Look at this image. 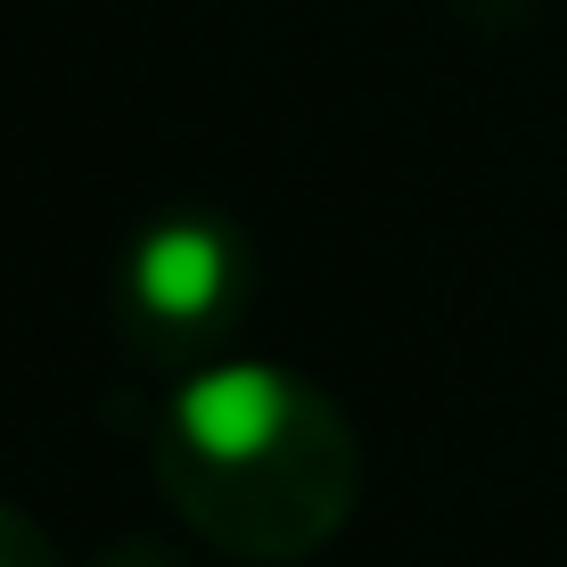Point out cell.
<instances>
[{
    "label": "cell",
    "mask_w": 567,
    "mask_h": 567,
    "mask_svg": "<svg viewBox=\"0 0 567 567\" xmlns=\"http://www.w3.org/2000/svg\"><path fill=\"white\" fill-rule=\"evenodd\" d=\"M156 485L214 551L288 567L312 559L362 502V444L297 370L214 362L156 412Z\"/></svg>",
    "instance_id": "1"
},
{
    "label": "cell",
    "mask_w": 567,
    "mask_h": 567,
    "mask_svg": "<svg viewBox=\"0 0 567 567\" xmlns=\"http://www.w3.org/2000/svg\"><path fill=\"white\" fill-rule=\"evenodd\" d=\"M247 305V247L214 214H165L124 264V329L148 354L206 346Z\"/></svg>",
    "instance_id": "2"
},
{
    "label": "cell",
    "mask_w": 567,
    "mask_h": 567,
    "mask_svg": "<svg viewBox=\"0 0 567 567\" xmlns=\"http://www.w3.org/2000/svg\"><path fill=\"white\" fill-rule=\"evenodd\" d=\"M0 567H58L50 535H42L25 511H17V502H0Z\"/></svg>",
    "instance_id": "3"
},
{
    "label": "cell",
    "mask_w": 567,
    "mask_h": 567,
    "mask_svg": "<svg viewBox=\"0 0 567 567\" xmlns=\"http://www.w3.org/2000/svg\"><path fill=\"white\" fill-rule=\"evenodd\" d=\"M115 567H165V559H156V551H124V559H115Z\"/></svg>",
    "instance_id": "4"
}]
</instances>
